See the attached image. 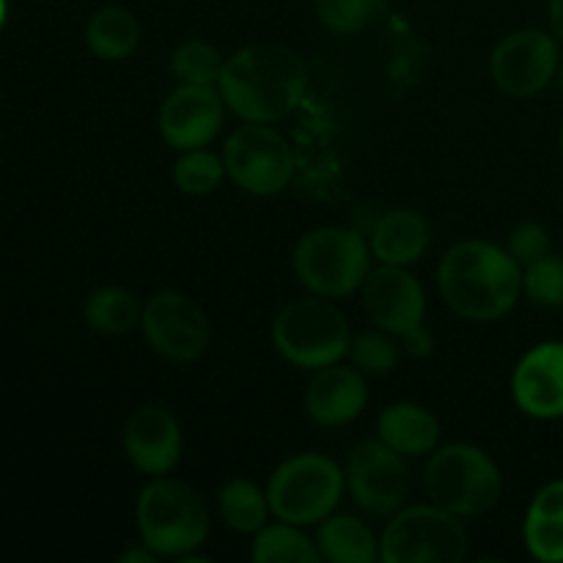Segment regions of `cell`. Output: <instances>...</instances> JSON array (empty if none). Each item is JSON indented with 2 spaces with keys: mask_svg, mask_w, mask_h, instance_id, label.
<instances>
[{
  "mask_svg": "<svg viewBox=\"0 0 563 563\" xmlns=\"http://www.w3.org/2000/svg\"><path fill=\"white\" fill-rule=\"evenodd\" d=\"M141 311L135 295L121 286H102L86 300V322L104 335L130 333L141 324Z\"/></svg>",
  "mask_w": 563,
  "mask_h": 563,
  "instance_id": "obj_25",
  "label": "cell"
},
{
  "mask_svg": "<svg viewBox=\"0 0 563 563\" xmlns=\"http://www.w3.org/2000/svg\"><path fill=\"white\" fill-rule=\"evenodd\" d=\"M555 86H559V91H561V97H563V55H561V60H559V69H555Z\"/></svg>",
  "mask_w": 563,
  "mask_h": 563,
  "instance_id": "obj_34",
  "label": "cell"
},
{
  "mask_svg": "<svg viewBox=\"0 0 563 563\" xmlns=\"http://www.w3.org/2000/svg\"><path fill=\"white\" fill-rule=\"evenodd\" d=\"M218 88L225 108L242 121L275 124L306 97L308 66L284 44H247L225 58Z\"/></svg>",
  "mask_w": 563,
  "mask_h": 563,
  "instance_id": "obj_1",
  "label": "cell"
},
{
  "mask_svg": "<svg viewBox=\"0 0 563 563\" xmlns=\"http://www.w3.org/2000/svg\"><path fill=\"white\" fill-rule=\"evenodd\" d=\"M350 363L361 374H372V377H383L390 374L399 363V346L396 339L385 330H366V333L355 335L350 344Z\"/></svg>",
  "mask_w": 563,
  "mask_h": 563,
  "instance_id": "obj_29",
  "label": "cell"
},
{
  "mask_svg": "<svg viewBox=\"0 0 563 563\" xmlns=\"http://www.w3.org/2000/svg\"><path fill=\"white\" fill-rule=\"evenodd\" d=\"M119 561H121V563H132V561H137V563H154V561H157V553H154V550H148L146 544L141 542V548L126 550V553L121 555Z\"/></svg>",
  "mask_w": 563,
  "mask_h": 563,
  "instance_id": "obj_33",
  "label": "cell"
},
{
  "mask_svg": "<svg viewBox=\"0 0 563 563\" xmlns=\"http://www.w3.org/2000/svg\"><path fill=\"white\" fill-rule=\"evenodd\" d=\"M346 493L344 467L324 454H295L280 462L267 482L275 520L291 526H319L339 509Z\"/></svg>",
  "mask_w": 563,
  "mask_h": 563,
  "instance_id": "obj_7",
  "label": "cell"
},
{
  "mask_svg": "<svg viewBox=\"0 0 563 563\" xmlns=\"http://www.w3.org/2000/svg\"><path fill=\"white\" fill-rule=\"evenodd\" d=\"M438 286L445 306L467 322H495L522 297V264L506 247L467 240L440 258Z\"/></svg>",
  "mask_w": 563,
  "mask_h": 563,
  "instance_id": "obj_2",
  "label": "cell"
},
{
  "mask_svg": "<svg viewBox=\"0 0 563 563\" xmlns=\"http://www.w3.org/2000/svg\"><path fill=\"white\" fill-rule=\"evenodd\" d=\"M427 495L451 515L471 520L498 506L504 495V473L493 456L471 443H451L434 449L427 462Z\"/></svg>",
  "mask_w": 563,
  "mask_h": 563,
  "instance_id": "obj_5",
  "label": "cell"
},
{
  "mask_svg": "<svg viewBox=\"0 0 563 563\" xmlns=\"http://www.w3.org/2000/svg\"><path fill=\"white\" fill-rule=\"evenodd\" d=\"M522 295L539 308H563V256L544 253L522 267Z\"/></svg>",
  "mask_w": 563,
  "mask_h": 563,
  "instance_id": "obj_28",
  "label": "cell"
},
{
  "mask_svg": "<svg viewBox=\"0 0 563 563\" xmlns=\"http://www.w3.org/2000/svg\"><path fill=\"white\" fill-rule=\"evenodd\" d=\"M363 308L374 328L385 330L416 357L432 355L434 341L427 330V291L407 267L379 264L363 280Z\"/></svg>",
  "mask_w": 563,
  "mask_h": 563,
  "instance_id": "obj_9",
  "label": "cell"
},
{
  "mask_svg": "<svg viewBox=\"0 0 563 563\" xmlns=\"http://www.w3.org/2000/svg\"><path fill=\"white\" fill-rule=\"evenodd\" d=\"M548 22L553 36L563 42V0H548Z\"/></svg>",
  "mask_w": 563,
  "mask_h": 563,
  "instance_id": "obj_32",
  "label": "cell"
},
{
  "mask_svg": "<svg viewBox=\"0 0 563 563\" xmlns=\"http://www.w3.org/2000/svg\"><path fill=\"white\" fill-rule=\"evenodd\" d=\"M368 245L379 264L410 267L429 247V220L418 209H390L374 223Z\"/></svg>",
  "mask_w": 563,
  "mask_h": 563,
  "instance_id": "obj_18",
  "label": "cell"
},
{
  "mask_svg": "<svg viewBox=\"0 0 563 563\" xmlns=\"http://www.w3.org/2000/svg\"><path fill=\"white\" fill-rule=\"evenodd\" d=\"M561 47L553 31L542 27H522V31L509 33L489 58V71H493L495 86L504 93L517 99L533 97L544 91L555 80L559 69Z\"/></svg>",
  "mask_w": 563,
  "mask_h": 563,
  "instance_id": "obj_13",
  "label": "cell"
},
{
  "mask_svg": "<svg viewBox=\"0 0 563 563\" xmlns=\"http://www.w3.org/2000/svg\"><path fill=\"white\" fill-rule=\"evenodd\" d=\"M223 110L225 102L218 86L179 82V88H174L159 108V132L176 152L203 148L218 137Z\"/></svg>",
  "mask_w": 563,
  "mask_h": 563,
  "instance_id": "obj_14",
  "label": "cell"
},
{
  "mask_svg": "<svg viewBox=\"0 0 563 563\" xmlns=\"http://www.w3.org/2000/svg\"><path fill=\"white\" fill-rule=\"evenodd\" d=\"M121 445L132 465L146 476H168L181 460L185 438L170 410L159 405H143L126 418Z\"/></svg>",
  "mask_w": 563,
  "mask_h": 563,
  "instance_id": "obj_15",
  "label": "cell"
},
{
  "mask_svg": "<svg viewBox=\"0 0 563 563\" xmlns=\"http://www.w3.org/2000/svg\"><path fill=\"white\" fill-rule=\"evenodd\" d=\"M506 251L526 267V264L537 262L544 253H550V231L542 223H533V220L515 225L509 242H506Z\"/></svg>",
  "mask_w": 563,
  "mask_h": 563,
  "instance_id": "obj_31",
  "label": "cell"
},
{
  "mask_svg": "<svg viewBox=\"0 0 563 563\" xmlns=\"http://www.w3.org/2000/svg\"><path fill=\"white\" fill-rule=\"evenodd\" d=\"M141 542L157 559H187L209 537V509L201 495L185 482L154 476L135 504Z\"/></svg>",
  "mask_w": 563,
  "mask_h": 563,
  "instance_id": "obj_3",
  "label": "cell"
},
{
  "mask_svg": "<svg viewBox=\"0 0 563 563\" xmlns=\"http://www.w3.org/2000/svg\"><path fill=\"white\" fill-rule=\"evenodd\" d=\"M471 539L462 517L438 504L399 509L379 539L383 563H460L467 559Z\"/></svg>",
  "mask_w": 563,
  "mask_h": 563,
  "instance_id": "obj_8",
  "label": "cell"
},
{
  "mask_svg": "<svg viewBox=\"0 0 563 563\" xmlns=\"http://www.w3.org/2000/svg\"><path fill=\"white\" fill-rule=\"evenodd\" d=\"M251 559L256 563H319L322 553L317 539H308L302 526L291 522H267L258 533H253Z\"/></svg>",
  "mask_w": 563,
  "mask_h": 563,
  "instance_id": "obj_24",
  "label": "cell"
},
{
  "mask_svg": "<svg viewBox=\"0 0 563 563\" xmlns=\"http://www.w3.org/2000/svg\"><path fill=\"white\" fill-rule=\"evenodd\" d=\"M559 146H561V154H563V126H561V135H559Z\"/></svg>",
  "mask_w": 563,
  "mask_h": 563,
  "instance_id": "obj_36",
  "label": "cell"
},
{
  "mask_svg": "<svg viewBox=\"0 0 563 563\" xmlns=\"http://www.w3.org/2000/svg\"><path fill=\"white\" fill-rule=\"evenodd\" d=\"M528 553L542 563H563V478L533 495L522 522Z\"/></svg>",
  "mask_w": 563,
  "mask_h": 563,
  "instance_id": "obj_20",
  "label": "cell"
},
{
  "mask_svg": "<svg viewBox=\"0 0 563 563\" xmlns=\"http://www.w3.org/2000/svg\"><path fill=\"white\" fill-rule=\"evenodd\" d=\"M317 548L330 563H374L379 561V539L372 526L355 515H330L319 522Z\"/></svg>",
  "mask_w": 563,
  "mask_h": 563,
  "instance_id": "obj_21",
  "label": "cell"
},
{
  "mask_svg": "<svg viewBox=\"0 0 563 563\" xmlns=\"http://www.w3.org/2000/svg\"><path fill=\"white\" fill-rule=\"evenodd\" d=\"M225 174V163L220 154L203 148H190L181 152L174 165V181L185 196H209L220 187Z\"/></svg>",
  "mask_w": 563,
  "mask_h": 563,
  "instance_id": "obj_27",
  "label": "cell"
},
{
  "mask_svg": "<svg viewBox=\"0 0 563 563\" xmlns=\"http://www.w3.org/2000/svg\"><path fill=\"white\" fill-rule=\"evenodd\" d=\"M306 412L319 427H346L363 416L368 405L366 374L355 366H324L306 385Z\"/></svg>",
  "mask_w": 563,
  "mask_h": 563,
  "instance_id": "obj_17",
  "label": "cell"
},
{
  "mask_svg": "<svg viewBox=\"0 0 563 563\" xmlns=\"http://www.w3.org/2000/svg\"><path fill=\"white\" fill-rule=\"evenodd\" d=\"M511 396L528 418H563V341H542L520 357L511 374Z\"/></svg>",
  "mask_w": 563,
  "mask_h": 563,
  "instance_id": "obj_16",
  "label": "cell"
},
{
  "mask_svg": "<svg viewBox=\"0 0 563 563\" xmlns=\"http://www.w3.org/2000/svg\"><path fill=\"white\" fill-rule=\"evenodd\" d=\"M218 511L220 520L242 537H253L267 526L269 515V498L267 489L258 487L251 478H231L223 484L218 495Z\"/></svg>",
  "mask_w": 563,
  "mask_h": 563,
  "instance_id": "obj_23",
  "label": "cell"
},
{
  "mask_svg": "<svg viewBox=\"0 0 563 563\" xmlns=\"http://www.w3.org/2000/svg\"><path fill=\"white\" fill-rule=\"evenodd\" d=\"M440 421L432 410L416 401L388 405L377 418V438L401 456H427L440 443Z\"/></svg>",
  "mask_w": 563,
  "mask_h": 563,
  "instance_id": "obj_19",
  "label": "cell"
},
{
  "mask_svg": "<svg viewBox=\"0 0 563 563\" xmlns=\"http://www.w3.org/2000/svg\"><path fill=\"white\" fill-rule=\"evenodd\" d=\"M350 498L374 517H394L405 509L410 495L407 456L385 445L383 440H363L350 451L344 465Z\"/></svg>",
  "mask_w": 563,
  "mask_h": 563,
  "instance_id": "obj_11",
  "label": "cell"
},
{
  "mask_svg": "<svg viewBox=\"0 0 563 563\" xmlns=\"http://www.w3.org/2000/svg\"><path fill=\"white\" fill-rule=\"evenodd\" d=\"M225 174L251 196H278L295 176V152L269 124H245L231 132L223 148Z\"/></svg>",
  "mask_w": 563,
  "mask_h": 563,
  "instance_id": "obj_10",
  "label": "cell"
},
{
  "mask_svg": "<svg viewBox=\"0 0 563 563\" xmlns=\"http://www.w3.org/2000/svg\"><path fill=\"white\" fill-rule=\"evenodd\" d=\"M352 328L344 311L328 297H302L291 300L273 319V344L278 355L295 368L317 372L333 366L350 355Z\"/></svg>",
  "mask_w": 563,
  "mask_h": 563,
  "instance_id": "obj_6",
  "label": "cell"
},
{
  "mask_svg": "<svg viewBox=\"0 0 563 563\" xmlns=\"http://www.w3.org/2000/svg\"><path fill=\"white\" fill-rule=\"evenodd\" d=\"M86 42L102 60H124L141 44V25L135 14L121 5H104L93 11L86 25Z\"/></svg>",
  "mask_w": 563,
  "mask_h": 563,
  "instance_id": "obj_22",
  "label": "cell"
},
{
  "mask_svg": "<svg viewBox=\"0 0 563 563\" xmlns=\"http://www.w3.org/2000/svg\"><path fill=\"white\" fill-rule=\"evenodd\" d=\"M385 0H317L319 20L335 33L363 31L377 20Z\"/></svg>",
  "mask_w": 563,
  "mask_h": 563,
  "instance_id": "obj_30",
  "label": "cell"
},
{
  "mask_svg": "<svg viewBox=\"0 0 563 563\" xmlns=\"http://www.w3.org/2000/svg\"><path fill=\"white\" fill-rule=\"evenodd\" d=\"M5 22V0H0V27H3Z\"/></svg>",
  "mask_w": 563,
  "mask_h": 563,
  "instance_id": "obj_35",
  "label": "cell"
},
{
  "mask_svg": "<svg viewBox=\"0 0 563 563\" xmlns=\"http://www.w3.org/2000/svg\"><path fill=\"white\" fill-rule=\"evenodd\" d=\"M141 330L157 355L176 363H192L212 341L209 317L192 297L165 289L146 300L141 311Z\"/></svg>",
  "mask_w": 563,
  "mask_h": 563,
  "instance_id": "obj_12",
  "label": "cell"
},
{
  "mask_svg": "<svg viewBox=\"0 0 563 563\" xmlns=\"http://www.w3.org/2000/svg\"><path fill=\"white\" fill-rule=\"evenodd\" d=\"M223 64L225 58L220 55V49L209 42H201V38L179 44L170 55L174 77L179 82H190V86H218Z\"/></svg>",
  "mask_w": 563,
  "mask_h": 563,
  "instance_id": "obj_26",
  "label": "cell"
},
{
  "mask_svg": "<svg viewBox=\"0 0 563 563\" xmlns=\"http://www.w3.org/2000/svg\"><path fill=\"white\" fill-rule=\"evenodd\" d=\"M372 245L361 231L322 225L297 240L291 267L311 295L341 300L363 289V280L372 273Z\"/></svg>",
  "mask_w": 563,
  "mask_h": 563,
  "instance_id": "obj_4",
  "label": "cell"
}]
</instances>
